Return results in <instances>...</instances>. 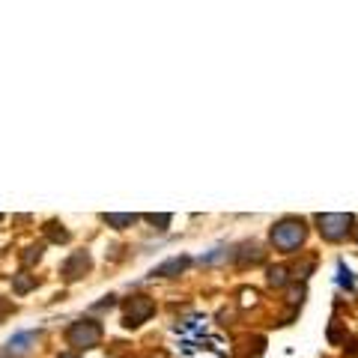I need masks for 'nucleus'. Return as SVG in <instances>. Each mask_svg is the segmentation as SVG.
Returning a JSON list of instances; mask_svg holds the SVG:
<instances>
[{
    "mask_svg": "<svg viewBox=\"0 0 358 358\" xmlns=\"http://www.w3.org/2000/svg\"><path fill=\"white\" fill-rule=\"evenodd\" d=\"M268 239H272V245L278 251L293 254L299 245L308 239V224L301 218H284V221H278L275 227L268 230Z\"/></svg>",
    "mask_w": 358,
    "mask_h": 358,
    "instance_id": "obj_1",
    "label": "nucleus"
},
{
    "mask_svg": "<svg viewBox=\"0 0 358 358\" xmlns=\"http://www.w3.org/2000/svg\"><path fill=\"white\" fill-rule=\"evenodd\" d=\"M66 343L75 346V350H93V346L102 343V326L96 320H75L69 329H66Z\"/></svg>",
    "mask_w": 358,
    "mask_h": 358,
    "instance_id": "obj_2",
    "label": "nucleus"
},
{
    "mask_svg": "<svg viewBox=\"0 0 358 358\" xmlns=\"http://www.w3.org/2000/svg\"><path fill=\"white\" fill-rule=\"evenodd\" d=\"M152 313H155V301L150 296H131L126 301V308H122V326L138 329L152 317Z\"/></svg>",
    "mask_w": 358,
    "mask_h": 358,
    "instance_id": "obj_3",
    "label": "nucleus"
},
{
    "mask_svg": "<svg viewBox=\"0 0 358 358\" xmlns=\"http://www.w3.org/2000/svg\"><path fill=\"white\" fill-rule=\"evenodd\" d=\"M317 224L329 242H341L352 230V215H317Z\"/></svg>",
    "mask_w": 358,
    "mask_h": 358,
    "instance_id": "obj_4",
    "label": "nucleus"
},
{
    "mask_svg": "<svg viewBox=\"0 0 358 358\" xmlns=\"http://www.w3.org/2000/svg\"><path fill=\"white\" fill-rule=\"evenodd\" d=\"M90 268H93V257H90V251H75L69 260L63 263L60 275H63L66 284H75V281H81L84 275H90Z\"/></svg>",
    "mask_w": 358,
    "mask_h": 358,
    "instance_id": "obj_5",
    "label": "nucleus"
},
{
    "mask_svg": "<svg viewBox=\"0 0 358 358\" xmlns=\"http://www.w3.org/2000/svg\"><path fill=\"white\" fill-rule=\"evenodd\" d=\"M39 338H42V331H18V334H13V338L6 341V346H3V352H6V358L9 355H27L33 346L39 343Z\"/></svg>",
    "mask_w": 358,
    "mask_h": 358,
    "instance_id": "obj_6",
    "label": "nucleus"
},
{
    "mask_svg": "<svg viewBox=\"0 0 358 358\" xmlns=\"http://www.w3.org/2000/svg\"><path fill=\"white\" fill-rule=\"evenodd\" d=\"M188 266H192V260H188V257H173V260L155 266L150 275H152V278H176V275H182Z\"/></svg>",
    "mask_w": 358,
    "mask_h": 358,
    "instance_id": "obj_7",
    "label": "nucleus"
},
{
    "mask_svg": "<svg viewBox=\"0 0 358 358\" xmlns=\"http://www.w3.org/2000/svg\"><path fill=\"white\" fill-rule=\"evenodd\" d=\"M36 287H39V278L30 275L27 268H21V272L13 275V293H15V296H27V293H33Z\"/></svg>",
    "mask_w": 358,
    "mask_h": 358,
    "instance_id": "obj_8",
    "label": "nucleus"
},
{
    "mask_svg": "<svg viewBox=\"0 0 358 358\" xmlns=\"http://www.w3.org/2000/svg\"><path fill=\"white\" fill-rule=\"evenodd\" d=\"M42 257H45V242H36V245H27V248H24V254H21V263H24V268H30V266H36Z\"/></svg>",
    "mask_w": 358,
    "mask_h": 358,
    "instance_id": "obj_9",
    "label": "nucleus"
},
{
    "mask_svg": "<svg viewBox=\"0 0 358 358\" xmlns=\"http://www.w3.org/2000/svg\"><path fill=\"white\" fill-rule=\"evenodd\" d=\"M45 236H48V242H69V230L57 221H48L45 224Z\"/></svg>",
    "mask_w": 358,
    "mask_h": 358,
    "instance_id": "obj_10",
    "label": "nucleus"
},
{
    "mask_svg": "<svg viewBox=\"0 0 358 358\" xmlns=\"http://www.w3.org/2000/svg\"><path fill=\"white\" fill-rule=\"evenodd\" d=\"M102 221L108 224V227H114V230H126V227H131V224L138 221V215H102Z\"/></svg>",
    "mask_w": 358,
    "mask_h": 358,
    "instance_id": "obj_11",
    "label": "nucleus"
},
{
    "mask_svg": "<svg viewBox=\"0 0 358 358\" xmlns=\"http://www.w3.org/2000/svg\"><path fill=\"white\" fill-rule=\"evenodd\" d=\"M268 284H272V287H284L287 284V268L284 266H272V268H268Z\"/></svg>",
    "mask_w": 358,
    "mask_h": 358,
    "instance_id": "obj_12",
    "label": "nucleus"
},
{
    "mask_svg": "<svg viewBox=\"0 0 358 358\" xmlns=\"http://www.w3.org/2000/svg\"><path fill=\"white\" fill-rule=\"evenodd\" d=\"M150 224H159V230H164L167 224H171V215H147Z\"/></svg>",
    "mask_w": 358,
    "mask_h": 358,
    "instance_id": "obj_13",
    "label": "nucleus"
},
{
    "mask_svg": "<svg viewBox=\"0 0 358 358\" xmlns=\"http://www.w3.org/2000/svg\"><path fill=\"white\" fill-rule=\"evenodd\" d=\"M15 310V305H13V301H9V299H3V296H0V320H3L6 317V313H13Z\"/></svg>",
    "mask_w": 358,
    "mask_h": 358,
    "instance_id": "obj_14",
    "label": "nucleus"
},
{
    "mask_svg": "<svg viewBox=\"0 0 358 358\" xmlns=\"http://www.w3.org/2000/svg\"><path fill=\"white\" fill-rule=\"evenodd\" d=\"M341 284L343 287H352V278H350V272H343V268H341Z\"/></svg>",
    "mask_w": 358,
    "mask_h": 358,
    "instance_id": "obj_15",
    "label": "nucleus"
},
{
    "mask_svg": "<svg viewBox=\"0 0 358 358\" xmlns=\"http://www.w3.org/2000/svg\"><path fill=\"white\" fill-rule=\"evenodd\" d=\"M60 358H78V355H60Z\"/></svg>",
    "mask_w": 358,
    "mask_h": 358,
    "instance_id": "obj_16",
    "label": "nucleus"
},
{
    "mask_svg": "<svg viewBox=\"0 0 358 358\" xmlns=\"http://www.w3.org/2000/svg\"><path fill=\"white\" fill-rule=\"evenodd\" d=\"M0 221H3V215H0Z\"/></svg>",
    "mask_w": 358,
    "mask_h": 358,
    "instance_id": "obj_17",
    "label": "nucleus"
},
{
    "mask_svg": "<svg viewBox=\"0 0 358 358\" xmlns=\"http://www.w3.org/2000/svg\"><path fill=\"white\" fill-rule=\"evenodd\" d=\"M0 358H6V355H0Z\"/></svg>",
    "mask_w": 358,
    "mask_h": 358,
    "instance_id": "obj_18",
    "label": "nucleus"
}]
</instances>
